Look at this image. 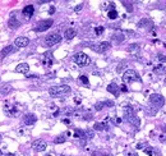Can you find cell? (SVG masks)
Masks as SVG:
<instances>
[{
    "label": "cell",
    "instance_id": "obj_37",
    "mask_svg": "<svg viewBox=\"0 0 166 156\" xmlns=\"http://www.w3.org/2000/svg\"><path fill=\"white\" fill-rule=\"evenodd\" d=\"M120 90H121L123 92H127V91H128V88H127L125 86H124V85H123V86H120Z\"/></svg>",
    "mask_w": 166,
    "mask_h": 156
},
{
    "label": "cell",
    "instance_id": "obj_42",
    "mask_svg": "<svg viewBox=\"0 0 166 156\" xmlns=\"http://www.w3.org/2000/svg\"><path fill=\"white\" fill-rule=\"evenodd\" d=\"M0 156H4V154H3V151L0 150Z\"/></svg>",
    "mask_w": 166,
    "mask_h": 156
},
{
    "label": "cell",
    "instance_id": "obj_19",
    "mask_svg": "<svg viewBox=\"0 0 166 156\" xmlns=\"http://www.w3.org/2000/svg\"><path fill=\"white\" fill-rule=\"evenodd\" d=\"M10 92H12V87H10L9 85H5V86H2V87H0V95L7 96L8 93H10Z\"/></svg>",
    "mask_w": 166,
    "mask_h": 156
},
{
    "label": "cell",
    "instance_id": "obj_41",
    "mask_svg": "<svg viewBox=\"0 0 166 156\" xmlns=\"http://www.w3.org/2000/svg\"><path fill=\"white\" fill-rule=\"evenodd\" d=\"M74 101H76V102H77V104H79V102H81V99H76V100H74Z\"/></svg>",
    "mask_w": 166,
    "mask_h": 156
},
{
    "label": "cell",
    "instance_id": "obj_30",
    "mask_svg": "<svg viewBox=\"0 0 166 156\" xmlns=\"http://www.w3.org/2000/svg\"><path fill=\"white\" fill-rule=\"evenodd\" d=\"M92 156H111V155H109L106 152H102V151H96V152L92 154Z\"/></svg>",
    "mask_w": 166,
    "mask_h": 156
},
{
    "label": "cell",
    "instance_id": "obj_23",
    "mask_svg": "<svg viewBox=\"0 0 166 156\" xmlns=\"http://www.w3.org/2000/svg\"><path fill=\"white\" fill-rule=\"evenodd\" d=\"M44 64L45 65H51L53 64V59H51V54H46L44 58Z\"/></svg>",
    "mask_w": 166,
    "mask_h": 156
},
{
    "label": "cell",
    "instance_id": "obj_10",
    "mask_svg": "<svg viewBox=\"0 0 166 156\" xmlns=\"http://www.w3.org/2000/svg\"><path fill=\"white\" fill-rule=\"evenodd\" d=\"M28 44H29V40L27 37H24V36L17 37L15 41H14V45L17 47H26V46H28Z\"/></svg>",
    "mask_w": 166,
    "mask_h": 156
},
{
    "label": "cell",
    "instance_id": "obj_43",
    "mask_svg": "<svg viewBox=\"0 0 166 156\" xmlns=\"http://www.w3.org/2000/svg\"><path fill=\"white\" fill-rule=\"evenodd\" d=\"M45 156H53V155H45Z\"/></svg>",
    "mask_w": 166,
    "mask_h": 156
},
{
    "label": "cell",
    "instance_id": "obj_5",
    "mask_svg": "<svg viewBox=\"0 0 166 156\" xmlns=\"http://www.w3.org/2000/svg\"><path fill=\"white\" fill-rule=\"evenodd\" d=\"M148 101H150L151 105H153L156 109H160L165 105V97L162 95H160V93H152L148 99Z\"/></svg>",
    "mask_w": 166,
    "mask_h": 156
},
{
    "label": "cell",
    "instance_id": "obj_3",
    "mask_svg": "<svg viewBox=\"0 0 166 156\" xmlns=\"http://www.w3.org/2000/svg\"><path fill=\"white\" fill-rule=\"evenodd\" d=\"M73 60L74 63L79 67H86L91 63V59L90 56L86 54V53H82V51H79V53H76L74 56H73Z\"/></svg>",
    "mask_w": 166,
    "mask_h": 156
},
{
    "label": "cell",
    "instance_id": "obj_21",
    "mask_svg": "<svg viewBox=\"0 0 166 156\" xmlns=\"http://www.w3.org/2000/svg\"><path fill=\"white\" fill-rule=\"evenodd\" d=\"M112 37H114V40H115L116 42H123V41H124V38H125V36H124L121 32H118V33H115V35H114Z\"/></svg>",
    "mask_w": 166,
    "mask_h": 156
},
{
    "label": "cell",
    "instance_id": "obj_9",
    "mask_svg": "<svg viewBox=\"0 0 166 156\" xmlns=\"http://www.w3.org/2000/svg\"><path fill=\"white\" fill-rule=\"evenodd\" d=\"M46 147H47V143H46V141H44V140H36V141H33V143H32V149H33V151H36V152L45 151Z\"/></svg>",
    "mask_w": 166,
    "mask_h": 156
},
{
    "label": "cell",
    "instance_id": "obj_1",
    "mask_svg": "<svg viewBox=\"0 0 166 156\" xmlns=\"http://www.w3.org/2000/svg\"><path fill=\"white\" fill-rule=\"evenodd\" d=\"M70 87L67 86V85H63V86H53L49 88V95L51 97H63L65 95H69L70 93Z\"/></svg>",
    "mask_w": 166,
    "mask_h": 156
},
{
    "label": "cell",
    "instance_id": "obj_17",
    "mask_svg": "<svg viewBox=\"0 0 166 156\" xmlns=\"http://www.w3.org/2000/svg\"><path fill=\"white\" fill-rule=\"evenodd\" d=\"M76 35H77V32H76V29H74V28H68V29H65V32H64V36H65L67 40L74 38Z\"/></svg>",
    "mask_w": 166,
    "mask_h": 156
},
{
    "label": "cell",
    "instance_id": "obj_22",
    "mask_svg": "<svg viewBox=\"0 0 166 156\" xmlns=\"http://www.w3.org/2000/svg\"><path fill=\"white\" fill-rule=\"evenodd\" d=\"M153 72H155V73H157V74L164 73V72H165V65H164V64H160V65H157V67H155Z\"/></svg>",
    "mask_w": 166,
    "mask_h": 156
},
{
    "label": "cell",
    "instance_id": "obj_33",
    "mask_svg": "<svg viewBox=\"0 0 166 156\" xmlns=\"http://www.w3.org/2000/svg\"><path fill=\"white\" fill-rule=\"evenodd\" d=\"M95 32H96V35H97V36L102 35V32H103V27H96V29H95Z\"/></svg>",
    "mask_w": 166,
    "mask_h": 156
},
{
    "label": "cell",
    "instance_id": "obj_12",
    "mask_svg": "<svg viewBox=\"0 0 166 156\" xmlns=\"http://www.w3.org/2000/svg\"><path fill=\"white\" fill-rule=\"evenodd\" d=\"M17 73H22V74H27L28 72H29V65L27 64V63H20V64H18L17 67H15V69H14Z\"/></svg>",
    "mask_w": 166,
    "mask_h": 156
},
{
    "label": "cell",
    "instance_id": "obj_2",
    "mask_svg": "<svg viewBox=\"0 0 166 156\" xmlns=\"http://www.w3.org/2000/svg\"><path fill=\"white\" fill-rule=\"evenodd\" d=\"M124 118H125L130 124H133V126H136V127L141 126L139 118L136 115V113H134V110L130 106H125V109H124Z\"/></svg>",
    "mask_w": 166,
    "mask_h": 156
},
{
    "label": "cell",
    "instance_id": "obj_40",
    "mask_svg": "<svg viewBox=\"0 0 166 156\" xmlns=\"http://www.w3.org/2000/svg\"><path fill=\"white\" fill-rule=\"evenodd\" d=\"M146 154H147V155H150V156H152V155H153V154H152V151H150V150H146Z\"/></svg>",
    "mask_w": 166,
    "mask_h": 156
},
{
    "label": "cell",
    "instance_id": "obj_16",
    "mask_svg": "<svg viewBox=\"0 0 166 156\" xmlns=\"http://www.w3.org/2000/svg\"><path fill=\"white\" fill-rule=\"evenodd\" d=\"M13 51H14V46L13 45H8V46H5L2 51H0V55H2V58H5L9 54H12Z\"/></svg>",
    "mask_w": 166,
    "mask_h": 156
},
{
    "label": "cell",
    "instance_id": "obj_38",
    "mask_svg": "<svg viewBox=\"0 0 166 156\" xmlns=\"http://www.w3.org/2000/svg\"><path fill=\"white\" fill-rule=\"evenodd\" d=\"M159 59H160V61H165V60H166V58H165L164 55H161V54L159 55Z\"/></svg>",
    "mask_w": 166,
    "mask_h": 156
},
{
    "label": "cell",
    "instance_id": "obj_20",
    "mask_svg": "<svg viewBox=\"0 0 166 156\" xmlns=\"http://www.w3.org/2000/svg\"><path fill=\"white\" fill-rule=\"evenodd\" d=\"M106 124L105 123H95V126H93V129L95 131H103V129H106Z\"/></svg>",
    "mask_w": 166,
    "mask_h": 156
},
{
    "label": "cell",
    "instance_id": "obj_7",
    "mask_svg": "<svg viewBox=\"0 0 166 156\" xmlns=\"http://www.w3.org/2000/svg\"><path fill=\"white\" fill-rule=\"evenodd\" d=\"M54 20L53 19H45V20H41V22L37 23V26L35 27V31L36 32H45V31H47L51 26H53Z\"/></svg>",
    "mask_w": 166,
    "mask_h": 156
},
{
    "label": "cell",
    "instance_id": "obj_29",
    "mask_svg": "<svg viewBox=\"0 0 166 156\" xmlns=\"http://www.w3.org/2000/svg\"><path fill=\"white\" fill-rule=\"evenodd\" d=\"M79 79H81V82L83 83V85H86V86H88V85H90V81H88L87 76H81V77H79Z\"/></svg>",
    "mask_w": 166,
    "mask_h": 156
},
{
    "label": "cell",
    "instance_id": "obj_24",
    "mask_svg": "<svg viewBox=\"0 0 166 156\" xmlns=\"http://www.w3.org/2000/svg\"><path fill=\"white\" fill-rule=\"evenodd\" d=\"M74 137H76V138H85V140H86V137H85V131L76 129V132H74Z\"/></svg>",
    "mask_w": 166,
    "mask_h": 156
},
{
    "label": "cell",
    "instance_id": "obj_4",
    "mask_svg": "<svg viewBox=\"0 0 166 156\" xmlns=\"http://www.w3.org/2000/svg\"><path fill=\"white\" fill-rule=\"evenodd\" d=\"M123 81L125 83H132V82H139L141 77L134 69H127L123 74Z\"/></svg>",
    "mask_w": 166,
    "mask_h": 156
},
{
    "label": "cell",
    "instance_id": "obj_44",
    "mask_svg": "<svg viewBox=\"0 0 166 156\" xmlns=\"http://www.w3.org/2000/svg\"><path fill=\"white\" fill-rule=\"evenodd\" d=\"M0 141H2V136H0Z\"/></svg>",
    "mask_w": 166,
    "mask_h": 156
},
{
    "label": "cell",
    "instance_id": "obj_25",
    "mask_svg": "<svg viewBox=\"0 0 166 156\" xmlns=\"http://www.w3.org/2000/svg\"><path fill=\"white\" fill-rule=\"evenodd\" d=\"M67 141V137L64 136V134H60V136H58L55 140H54V143H63V142H65Z\"/></svg>",
    "mask_w": 166,
    "mask_h": 156
},
{
    "label": "cell",
    "instance_id": "obj_28",
    "mask_svg": "<svg viewBox=\"0 0 166 156\" xmlns=\"http://www.w3.org/2000/svg\"><path fill=\"white\" fill-rule=\"evenodd\" d=\"M139 46H141L139 44H130V45H129V47H128L127 50H128V51H130V53H132V51H136V50H138V49H139Z\"/></svg>",
    "mask_w": 166,
    "mask_h": 156
},
{
    "label": "cell",
    "instance_id": "obj_32",
    "mask_svg": "<svg viewBox=\"0 0 166 156\" xmlns=\"http://www.w3.org/2000/svg\"><path fill=\"white\" fill-rule=\"evenodd\" d=\"M123 4H124V7L127 8V10H128V12H133V7H132V4H129V3H125V2H123Z\"/></svg>",
    "mask_w": 166,
    "mask_h": 156
},
{
    "label": "cell",
    "instance_id": "obj_18",
    "mask_svg": "<svg viewBox=\"0 0 166 156\" xmlns=\"http://www.w3.org/2000/svg\"><path fill=\"white\" fill-rule=\"evenodd\" d=\"M137 26L139 28H144V27H147V26H152V22H151L150 19H147V18H143V19H141L139 22L137 23Z\"/></svg>",
    "mask_w": 166,
    "mask_h": 156
},
{
    "label": "cell",
    "instance_id": "obj_35",
    "mask_svg": "<svg viewBox=\"0 0 166 156\" xmlns=\"http://www.w3.org/2000/svg\"><path fill=\"white\" fill-rule=\"evenodd\" d=\"M83 119H85V120H91L92 119V114H87V115L83 117Z\"/></svg>",
    "mask_w": 166,
    "mask_h": 156
},
{
    "label": "cell",
    "instance_id": "obj_15",
    "mask_svg": "<svg viewBox=\"0 0 166 156\" xmlns=\"http://www.w3.org/2000/svg\"><path fill=\"white\" fill-rule=\"evenodd\" d=\"M8 26L12 28V29H17V28H19V26H20V22L15 18V17H12L9 20H8Z\"/></svg>",
    "mask_w": 166,
    "mask_h": 156
},
{
    "label": "cell",
    "instance_id": "obj_14",
    "mask_svg": "<svg viewBox=\"0 0 166 156\" xmlns=\"http://www.w3.org/2000/svg\"><path fill=\"white\" fill-rule=\"evenodd\" d=\"M107 91L110 93H112L114 96H118L119 92H120V87L118 85H115V83H110V85L107 86Z\"/></svg>",
    "mask_w": 166,
    "mask_h": 156
},
{
    "label": "cell",
    "instance_id": "obj_34",
    "mask_svg": "<svg viewBox=\"0 0 166 156\" xmlns=\"http://www.w3.org/2000/svg\"><path fill=\"white\" fill-rule=\"evenodd\" d=\"M124 64H125V61H123L121 64H119V65H118V68H116V72H121V70H123V68H124Z\"/></svg>",
    "mask_w": 166,
    "mask_h": 156
},
{
    "label": "cell",
    "instance_id": "obj_13",
    "mask_svg": "<svg viewBox=\"0 0 166 156\" xmlns=\"http://www.w3.org/2000/svg\"><path fill=\"white\" fill-rule=\"evenodd\" d=\"M22 13H23V16H24L27 19H29L31 17L33 16V13H35V7H33V5H26V7L23 8V10H22Z\"/></svg>",
    "mask_w": 166,
    "mask_h": 156
},
{
    "label": "cell",
    "instance_id": "obj_6",
    "mask_svg": "<svg viewBox=\"0 0 166 156\" xmlns=\"http://www.w3.org/2000/svg\"><path fill=\"white\" fill-rule=\"evenodd\" d=\"M110 42H107V41H102V42H98V44H91L90 47L93 50V51H96V53H105V51H107L110 49Z\"/></svg>",
    "mask_w": 166,
    "mask_h": 156
},
{
    "label": "cell",
    "instance_id": "obj_39",
    "mask_svg": "<svg viewBox=\"0 0 166 156\" xmlns=\"http://www.w3.org/2000/svg\"><path fill=\"white\" fill-rule=\"evenodd\" d=\"M54 12H55V8H54V7H51V8H50V12H49V13H50V14H53Z\"/></svg>",
    "mask_w": 166,
    "mask_h": 156
},
{
    "label": "cell",
    "instance_id": "obj_45",
    "mask_svg": "<svg viewBox=\"0 0 166 156\" xmlns=\"http://www.w3.org/2000/svg\"><path fill=\"white\" fill-rule=\"evenodd\" d=\"M165 83H166V78H165Z\"/></svg>",
    "mask_w": 166,
    "mask_h": 156
},
{
    "label": "cell",
    "instance_id": "obj_11",
    "mask_svg": "<svg viewBox=\"0 0 166 156\" xmlns=\"http://www.w3.org/2000/svg\"><path fill=\"white\" fill-rule=\"evenodd\" d=\"M36 120H37V118H36L35 114H26L23 117V122H24L26 126H32V124L36 123Z\"/></svg>",
    "mask_w": 166,
    "mask_h": 156
},
{
    "label": "cell",
    "instance_id": "obj_26",
    "mask_svg": "<svg viewBox=\"0 0 166 156\" xmlns=\"http://www.w3.org/2000/svg\"><path fill=\"white\" fill-rule=\"evenodd\" d=\"M107 17H109L110 19H116V18H118V12H116L115 9H114V10H109Z\"/></svg>",
    "mask_w": 166,
    "mask_h": 156
},
{
    "label": "cell",
    "instance_id": "obj_8",
    "mask_svg": "<svg viewBox=\"0 0 166 156\" xmlns=\"http://www.w3.org/2000/svg\"><path fill=\"white\" fill-rule=\"evenodd\" d=\"M61 41V36L59 33H51L45 37V45L46 46H54L55 44H59Z\"/></svg>",
    "mask_w": 166,
    "mask_h": 156
},
{
    "label": "cell",
    "instance_id": "obj_36",
    "mask_svg": "<svg viewBox=\"0 0 166 156\" xmlns=\"http://www.w3.org/2000/svg\"><path fill=\"white\" fill-rule=\"evenodd\" d=\"M83 8V4H78L76 8H74V10H76V12H79V10Z\"/></svg>",
    "mask_w": 166,
    "mask_h": 156
},
{
    "label": "cell",
    "instance_id": "obj_31",
    "mask_svg": "<svg viewBox=\"0 0 166 156\" xmlns=\"http://www.w3.org/2000/svg\"><path fill=\"white\" fill-rule=\"evenodd\" d=\"M103 106H105V102H97L96 105H95V109H96L97 111H100V110H102Z\"/></svg>",
    "mask_w": 166,
    "mask_h": 156
},
{
    "label": "cell",
    "instance_id": "obj_27",
    "mask_svg": "<svg viewBox=\"0 0 166 156\" xmlns=\"http://www.w3.org/2000/svg\"><path fill=\"white\" fill-rule=\"evenodd\" d=\"M93 136H95L93 131H90V129H86V131H85V137H86V140H92Z\"/></svg>",
    "mask_w": 166,
    "mask_h": 156
}]
</instances>
